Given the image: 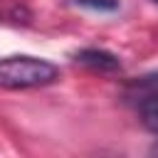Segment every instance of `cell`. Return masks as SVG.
Listing matches in <instances>:
<instances>
[{"label": "cell", "instance_id": "6da1fadb", "mask_svg": "<svg viewBox=\"0 0 158 158\" xmlns=\"http://www.w3.org/2000/svg\"><path fill=\"white\" fill-rule=\"evenodd\" d=\"M59 79V69L37 57H5L0 59V86L2 89H35Z\"/></svg>", "mask_w": 158, "mask_h": 158}, {"label": "cell", "instance_id": "277c9868", "mask_svg": "<svg viewBox=\"0 0 158 158\" xmlns=\"http://www.w3.org/2000/svg\"><path fill=\"white\" fill-rule=\"evenodd\" d=\"M81 7H91V10H116L118 0H74Z\"/></svg>", "mask_w": 158, "mask_h": 158}, {"label": "cell", "instance_id": "7a4b0ae2", "mask_svg": "<svg viewBox=\"0 0 158 158\" xmlns=\"http://www.w3.org/2000/svg\"><path fill=\"white\" fill-rule=\"evenodd\" d=\"M126 101L138 111L143 126L158 136V74H146L128 84Z\"/></svg>", "mask_w": 158, "mask_h": 158}, {"label": "cell", "instance_id": "3957f363", "mask_svg": "<svg viewBox=\"0 0 158 158\" xmlns=\"http://www.w3.org/2000/svg\"><path fill=\"white\" fill-rule=\"evenodd\" d=\"M74 59L79 64L94 69V72H118L121 69V62L106 49H94V47L91 49H81V52L74 54Z\"/></svg>", "mask_w": 158, "mask_h": 158}, {"label": "cell", "instance_id": "5b68a950", "mask_svg": "<svg viewBox=\"0 0 158 158\" xmlns=\"http://www.w3.org/2000/svg\"><path fill=\"white\" fill-rule=\"evenodd\" d=\"M151 153H153V156H158V141L153 143V148H151Z\"/></svg>", "mask_w": 158, "mask_h": 158}]
</instances>
